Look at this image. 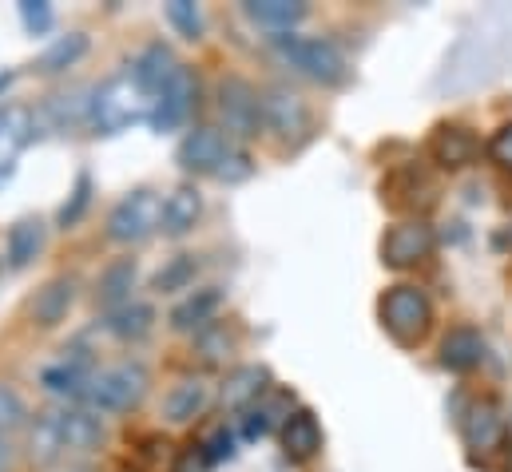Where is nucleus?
Segmentation results:
<instances>
[{
  "instance_id": "1",
  "label": "nucleus",
  "mask_w": 512,
  "mask_h": 472,
  "mask_svg": "<svg viewBox=\"0 0 512 472\" xmlns=\"http://www.w3.org/2000/svg\"><path fill=\"white\" fill-rule=\"evenodd\" d=\"M139 119H151V100L143 96V88L135 84V76L120 72L112 80H104L96 92H92V104H88V123L92 131L100 135H120L124 127L139 123Z\"/></svg>"
},
{
  "instance_id": "2",
  "label": "nucleus",
  "mask_w": 512,
  "mask_h": 472,
  "mask_svg": "<svg viewBox=\"0 0 512 472\" xmlns=\"http://www.w3.org/2000/svg\"><path fill=\"white\" fill-rule=\"evenodd\" d=\"M274 48H278L282 60H290L302 76H310L318 84H342L346 80V60L330 40L286 32V36H274Z\"/></svg>"
},
{
  "instance_id": "3",
  "label": "nucleus",
  "mask_w": 512,
  "mask_h": 472,
  "mask_svg": "<svg viewBox=\"0 0 512 472\" xmlns=\"http://www.w3.org/2000/svg\"><path fill=\"white\" fill-rule=\"evenodd\" d=\"M382 326L397 342H405V346L421 342L429 334V326H433V306H429L425 290H417V286H393V290H385Z\"/></svg>"
},
{
  "instance_id": "4",
  "label": "nucleus",
  "mask_w": 512,
  "mask_h": 472,
  "mask_svg": "<svg viewBox=\"0 0 512 472\" xmlns=\"http://www.w3.org/2000/svg\"><path fill=\"white\" fill-rule=\"evenodd\" d=\"M143 393H147V369L139 361L112 365V369H104L88 381V401L108 409V413H124L131 405H139Z\"/></svg>"
},
{
  "instance_id": "5",
  "label": "nucleus",
  "mask_w": 512,
  "mask_h": 472,
  "mask_svg": "<svg viewBox=\"0 0 512 472\" xmlns=\"http://www.w3.org/2000/svg\"><path fill=\"white\" fill-rule=\"evenodd\" d=\"M159 215H163V203L155 199V191L139 187V191L124 195V199L116 203V211L108 215V238L120 242V246L143 242V238L159 227Z\"/></svg>"
},
{
  "instance_id": "6",
  "label": "nucleus",
  "mask_w": 512,
  "mask_h": 472,
  "mask_svg": "<svg viewBox=\"0 0 512 472\" xmlns=\"http://www.w3.org/2000/svg\"><path fill=\"white\" fill-rule=\"evenodd\" d=\"M219 112H223L227 131H235L239 139H251L262 127V100H258L255 88L247 80H239V76L219 84Z\"/></svg>"
},
{
  "instance_id": "7",
  "label": "nucleus",
  "mask_w": 512,
  "mask_h": 472,
  "mask_svg": "<svg viewBox=\"0 0 512 472\" xmlns=\"http://www.w3.org/2000/svg\"><path fill=\"white\" fill-rule=\"evenodd\" d=\"M433 242H437V238H433V227H429V223H421V219L397 223V227H389L382 238V262L393 266V270H405V266L429 258V254H433Z\"/></svg>"
},
{
  "instance_id": "8",
  "label": "nucleus",
  "mask_w": 512,
  "mask_h": 472,
  "mask_svg": "<svg viewBox=\"0 0 512 472\" xmlns=\"http://www.w3.org/2000/svg\"><path fill=\"white\" fill-rule=\"evenodd\" d=\"M195 92H199V84H195L191 68L179 64V72L171 76V84H167V88L155 96V104H151V127H155L159 135H163V131H175L183 119L191 116Z\"/></svg>"
},
{
  "instance_id": "9",
  "label": "nucleus",
  "mask_w": 512,
  "mask_h": 472,
  "mask_svg": "<svg viewBox=\"0 0 512 472\" xmlns=\"http://www.w3.org/2000/svg\"><path fill=\"white\" fill-rule=\"evenodd\" d=\"M262 123L278 135V139H302L310 127V112L302 104V96H294L290 88H270L262 96Z\"/></svg>"
},
{
  "instance_id": "10",
  "label": "nucleus",
  "mask_w": 512,
  "mask_h": 472,
  "mask_svg": "<svg viewBox=\"0 0 512 472\" xmlns=\"http://www.w3.org/2000/svg\"><path fill=\"white\" fill-rule=\"evenodd\" d=\"M227 155H231V143H227V135L219 127H195L179 143V167L183 171H195V175H203V171L215 175Z\"/></svg>"
},
{
  "instance_id": "11",
  "label": "nucleus",
  "mask_w": 512,
  "mask_h": 472,
  "mask_svg": "<svg viewBox=\"0 0 512 472\" xmlns=\"http://www.w3.org/2000/svg\"><path fill=\"white\" fill-rule=\"evenodd\" d=\"M179 72V64H175V56H171V48L167 44H147L143 52H139V60L131 64V76H135V84L143 88V96L155 104V96L171 84V76Z\"/></svg>"
},
{
  "instance_id": "12",
  "label": "nucleus",
  "mask_w": 512,
  "mask_h": 472,
  "mask_svg": "<svg viewBox=\"0 0 512 472\" xmlns=\"http://www.w3.org/2000/svg\"><path fill=\"white\" fill-rule=\"evenodd\" d=\"M282 449H286V457L294 465L314 461L322 453V425H318V417L310 409H298V413L286 417V425H282Z\"/></svg>"
},
{
  "instance_id": "13",
  "label": "nucleus",
  "mask_w": 512,
  "mask_h": 472,
  "mask_svg": "<svg viewBox=\"0 0 512 472\" xmlns=\"http://www.w3.org/2000/svg\"><path fill=\"white\" fill-rule=\"evenodd\" d=\"M199 215H203V195H199L191 183H179V187L167 195V203H163L159 231L171 238H183L187 231H195Z\"/></svg>"
},
{
  "instance_id": "14",
  "label": "nucleus",
  "mask_w": 512,
  "mask_h": 472,
  "mask_svg": "<svg viewBox=\"0 0 512 472\" xmlns=\"http://www.w3.org/2000/svg\"><path fill=\"white\" fill-rule=\"evenodd\" d=\"M207 401H211V385L199 381V377H187V381H179V385L163 397V417H167L171 425H187V421H195V417L207 409Z\"/></svg>"
},
{
  "instance_id": "15",
  "label": "nucleus",
  "mask_w": 512,
  "mask_h": 472,
  "mask_svg": "<svg viewBox=\"0 0 512 472\" xmlns=\"http://www.w3.org/2000/svg\"><path fill=\"white\" fill-rule=\"evenodd\" d=\"M465 441H469V449H481V453H489V449H497L505 441V417H501L497 401H477L469 409V417H465Z\"/></svg>"
},
{
  "instance_id": "16",
  "label": "nucleus",
  "mask_w": 512,
  "mask_h": 472,
  "mask_svg": "<svg viewBox=\"0 0 512 472\" xmlns=\"http://www.w3.org/2000/svg\"><path fill=\"white\" fill-rule=\"evenodd\" d=\"M60 433H64V453H92L104 445V421L84 409H64Z\"/></svg>"
},
{
  "instance_id": "17",
  "label": "nucleus",
  "mask_w": 512,
  "mask_h": 472,
  "mask_svg": "<svg viewBox=\"0 0 512 472\" xmlns=\"http://www.w3.org/2000/svg\"><path fill=\"white\" fill-rule=\"evenodd\" d=\"M429 151H433V159H437L441 167L461 171V167L473 163V155H477V139H473L465 127H437Z\"/></svg>"
},
{
  "instance_id": "18",
  "label": "nucleus",
  "mask_w": 512,
  "mask_h": 472,
  "mask_svg": "<svg viewBox=\"0 0 512 472\" xmlns=\"http://www.w3.org/2000/svg\"><path fill=\"white\" fill-rule=\"evenodd\" d=\"M32 135H36V116L28 108H20V104L0 108V167H8L12 155L32 143Z\"/></svg>"
},
{
  "instance_id": "19",
  "label": "nucleus",
  "mask_w": 512,
  "mask_h": 472,
  "mask_svg": "<svg viewBox=\"0 0 512 472\" xmlns=\"http://www.w3.org/2000/svg\"><path fill=\"white\" fill-rule=\"evenodd\" d=\"M481 357H485V338L473 326H461L441 342V365L449 373H469L473 365H481Z\"/></svg>"
},
{
  "instance_id": "20",
  "label": "nucleus",
  "mask_w": 512,
  "mask_h": 472,
  "mask_svg": "<svg viewBox=\"0 0 512 472\" xmlns=\"http://www.w3.org/2000/svg\"><path fill=\"white\" fill-rule=\"evenodd\" d=\"M72 302H76V282H72V278H52V282L32 298V318H36L40 326H60L64 314L72 310Z\"/></svg>"
},
{
  "instance_id": "21",
  "label": "nucleus",
  "mask_w": 512,
  "mask_h": 472,
  "mask_svg": "<svg viewBox=\"0 0 512 472\" xmlns=\"http://www.w3.org/2000/svg\"><path fill=\"white\" fill-rule=\"evenodd\" d=\"M219 302H223V294H219L215 286H207V290H195L187 302H179V306L171 310V326H175L179 334H191V330H207V326H211V318H215V310H219Z\"/></svg>"
},
{
  "instance_id": "22",
  "label": "nucleus",
  "mask_w": 512,
  "mask_h": 472,
  "mask_svg": "<svg viewBox=\"0 0 512 472\" xmlns=\"http://www.w3.org/2000/svg\"><path fill=\"white\" fill-rule=\"evenodd\" d=\"M266 381H270V373H266L262 365H243V369H235V373L227 377V385H223V409H251L258 397L266 393Z\"/></svg>"
},
{
  "instance_id": "23",
  "label": "nucleus",
  "mask_w": 512,
  "mask_h": 472,
  "mask_svg": "<svg viewBox=\"0 0 512 472\" xmlns=\"http://www.w3.org/2000/svg\"><path fill=\"white\" fill-rule=\"evenodd\" d=\"M40 250H44V223L40 219H20L8 231V266L12 270H24Z\"/></svg>"
},
{
  "instance_id": "24",
  "label": "nucleus",
  "mask_w": 512,
  "mask_h": 472,
  "mask_svg": "<svg viewBox=\"0 0 512 472\" xmlns=\"http://www.w3.org/2000/svg\"><path fill=\"white\" fill-rule=\"evenodd\" d=\"M247 16L262 24V28H278V32H290L302 16H306V4L302 0H251L247 4Z\"/></svg>"
},
{
  "instance_id": "25",
  "label": "nucleus",
  "mask_w": 512,
  "mask_h": 472,
  "mask_svg": "<svg viewBox=\"0 0 512 472\" xmlns=\"http://www.w3.org/2000/svg\"><path fill=\"white\" fill-rule=\"evenodd\" d=\"M28 445H32V457H36L40 465H52V461L64 453L60 413H40V417H36V425H32V437H28Z\"/></svg>"
},
{
  "instance_id": "26",
  "label": "nucleus",
  "mask_w": 512,
  "mask_h": 472,
  "mask_svg": "<svg viewBox=\"0 0 512 472\" xmlns=\"http://www.w3.org/2000/svg\"><path fill=\"white\" fill-rule=\"evenodd\" d=\"M151 322H155V310H151V306H143V302H131V306L112 310L108 330H112L116 338H124V342H139V338H147Z\"/></svg>"
},
{
  "instance_id": "27",
  "label": "nucleus",
  "mask_w": 512,
  "mask_h": 472,
  "mask_svg": "<svg viewBox=\"0 0 512 472\" xmlns=\"http://www.w3.org/2000/svg\"><path fill=\"white\" fill-rule=\"evenodd\" d=\"M131 286H135V262L124 258V262H116V266L104 270V278H100V302L112 306V310L128 306Z\"/></svg>"
},
{
  "instance_id": "28",
  "label": "nucleus",
  "mask_w": 512,
  "mask_h": 472,
  "mask_svg": "<svg viewBox=\"0 0 512 472\" xmlns=\"http://www.w3.org/2000/svg\"><path fill=\"white\" fill-rule=\"evenodd\" d=\"M88 52V36L84 32H68V36H60L44 56H40V72H48V76H56V72H64V68H72L80 56Z\"/></svg>"
},
{
  "instance_id": "29",
  "label": "nucleus",
  "mask_w": 512,
  "mask_h": 472,
  "mask_svg": "<svg viewBox=\"0 0 512 472\" xmlns=\"http://www.w3.org/2000/svg\"><path fill=\"white\" fill-rule=\"evenodd\" d=\"M88 104H92V100H84V92L52 96V100L44 104V116H48V123H52L56 131H68V127H76V123H88Z\"/></svg>"
},
{
  "instance_id": "30",
  "label": "nucleus",
  "mask_w": 512,
  "mask_h": 472,
  "mask_svg": "<svg viewBox=\"0 0 512 472\" xmlns=\"http://www.w3.org/2000/svg\"><path fill=\"white\" fill-rule=\"evenodd\" d=\"M88 381H92V377H84L76 365L44 369V385H48L52 393H60V397H88Z\"/></svg>"
},
{
  "instance_id": "31",
  "label": "nucleus",
  "mask_w": 512,
  "mask_h": 472,
  "mask_svg": "<svg viewBox=\"0 0 512 472\" xmlns=\"http://www.w3.org/2000/svg\"><path fill=\"white\" fill-rule=\"evenodd\" d=\"M167 20H171L175 32L187 36V40H199V36H203V12H199L195 0H171V4H167Z\"/></svg>"
},
{
  "instance_id": "32",
  "label": "nucleus",
  "mask_w": 512,
  "mask_h": 472,
  "mask_svg": "<svg viewBox=\"0 0 512 472\" xmlns=\"http://www.w3.org/2000/svg\"><path fill=\"white\" fill-rule=\"evenodd\" d=\"M191 278H195V258L191 254H179V258H171V266H163L155 274V290L159 294H171V290H183Z\"/></svg>"
},
{
  "instance_id": "33",
  "label": "nucleus",
  "mask_w": 512,
  "mask_h": 472,
  "mask_svg": "<svg viewBox=\"0 0 512 472\" xmlns=\"http://www.w3.org/2000/svg\"><path fill=\"white\" fill-rule=\"evenodd\" d=\"M88 203H92V179L80 171V175H76V191H72V199L60 207V219H56V223H60V227H76V223L84 219Z\"/></svg>"
},
{
  "instance_id": "34",
  "label": "nucleus",
  "mask_w": 512,
  "mask_h": 472,
  "mask_svg": "<svg viewBox=\"0 0 512 472\" xmlns=\"http://www.w3.org/2000/svg\"><path fill=\"white\" fill-rule=\"evenodd\" d=\"M231 346H235V338H231L223 326H207V330L199 334V357H203L207 365L223 361V357L231 354Z\"/></svg>"
},
{
  "instance_id": "35",
  "label": "nucleus",
  "mask_w": 512,
  "mask_h": 472,
  "mask_svg": "<svg viewBox=\"0 0 512 472\" xmlns=\"http://www.w3.org/2000/svg\"><path fill=\"white\" fill-rule=\"evenodd\" d=\"M251 171H255L251 155H247V151H231V155L223 159V167L215 171V179H223V183H243V179H251Z\"/></svg>"
},
{
  "instance_id": "36",
  "label": "nucleus",
  "mask_w": 512,
  "mask_h": 472,
  "mask_svg": "<svg viewBox=\"0 0 512 472\" xmlns=\"http://www.w3.org/2000/svg\"><path fill=\"white\" fill-rule=\"evenodd\" d=\"M24 417H28V413H24V401H20L8 385H0V433H4V429H20Z\"/></svg>"
},
{
  "instance_id": "37",
  "label": "nucleus",
  "mask_w": 512,
  "mask_h": 472,
  "mask_svg": "<svg viewBox=\"0 0 512 472\" xmlns=\"http://www.w3.org/2000/svg\"><path fill=\"white\" fill-rule=\"evenodd\" d=\"M20 20H24V28H28V32H36V36H40V32H48V28H52V8H48L44 0H24V4H20Z\"/></svg>"
},
{
  "instance_id": "38",
  "label": "nucleus",
  "mask_w": 512,
  "mask_h": 472,
  "mask_svg": "<svg viewBox=\"0 0 512 472\" xmlns=\"http://www.w3.org/2000/svg\"><path fill=\"white\" fill-rule=\"evenodd\" d=\"M203 449V457H207V465H219V461H231L235 457V437L227 433V429H219L207 445H199Z\"/></svg>"
},
{
  "instance_id": "39",
  "label": "nucleus",
  "mask_w": 512,
  "mask_h": 472,
  "mask_svg": "<svg viewBox=\"0 0 512 472\" xmlns=\"http://www.w3.org/2000/svg\"><path fill=\"white\" fill-rule=\"evenodd\" d=\"M489 155H493L501 167H509V171H512V123H505V127L493 135V143H489Z\"/></svg>"
},
{
  "instance_id": "40",
  "label": "nucleus",
  "mask_w": 512,
  "mask_h": 472,
  "mask_svg": "<svg viewBox=\"0 0 512 472\" xmlns=\"http://www.w3.org/2000/svg\"><path fill=\"white\" fill-rule=\"evenodd\" d=\"M270 425H274V409H255V413H247V421H243V433L258 441V437H266L270 433Z\"/></svg>"
},
{
  "instance_id": "41",
  "label": "nucleus",
  "mask_w": 512,
  "mask_h": 472,
  "mask_svg": "<svg viewBox=\"0 0 512 472\" xmlns=\"http://www.w3.org/2000/svg\"><path fill=\"white\" fill-rule=\"evenodd\" d=\"M171 472H207V457H203V449H187V453L175 461V469Z\"/></svg>"
},
{
  "instance_id": "42",
  "label": "nucleus",
  "mask_w": 512,
  "mask_h": 472,
  "mask_svg": "<svg viewBox=\"0 0 512 472\" xmlns=\"http://www.w3.org/2000/svg\"><path fill=\"white\" fill-rule=\"evenodd\" d=\"M12 171H16V167H12V163H8V167H0V187H4V183H8V179H12Z\"/></svg>"
},
{
  "instance_id": "43",
  "label": "nucleus",
  "mask_w": 512,
  "mask_h": 472,
  "mask_svg": "<svg viewBox=\"0 0 512 472\" xmlns=\"http://www.w3.org/2000/svg\"><path fill=\"white\" fill-rule=\"evenodd\" d=\"M0 465H8V445H4V433H0Z\"/></svg>"
},
{
  "instance_id": "44",
  "label": "nucleus",
  "mask_w": 512,
  "mask_h": 472,
  "mask_svg": "<svg viewBox=\"0 0 512 472\" xmlns=\"http://www.w3.org/2000/svg\"><path fill=\"white\" fill-rule=\"evenodd\" d=\"M8 84H12V72H0V92H4Z\"/></svg>"
},
{
  "instance_id": "45",
  "label": "nucleus",
  "mask_w": 512,
  "mask_h": 472,
  "mask_svg": "<svg viewBox=\"0 0 512 472\" xmlns=\"http://www.w3.org/2000/svg\"><path fill=\"white\" fill-rule=\"evenodd\" d=\"M505 472H512V445H509V457H505Z\"/></svg>"
}]
</instances>
